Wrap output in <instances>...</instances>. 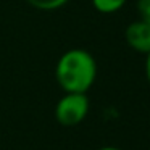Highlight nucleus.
Segmentation results:
<instances>
[{"instance_id":"20e7f679","label":"nucleus","mask_w":150,"mask_h":150,"mask_svg":"<svg viewBox=\"0 0 150 150\" xmlns=\"http://www.w3.org/2000/svg\"><path fill=\"white\" fill-rule=\"evenodd\" d=\"M127 0H92V5L98 13L103 15H111L120 11L126 5Z\"/></svg>"},{"instance_id":"0eeeda50","label":"nucleus","mask_w":150,"mask_h":150,"mask_svg":"<svg viewBox=\"0 0 150 150\" xmlns=\"http://www.w3.org/2000/svg\"><path fill=\"white\" fill-rule=\"evenodd\" d=\"M145 76H147V81L150 84V52L145 53Z\"/></svg>"},{"instance_id":"f257e3e1","label":"nucleus","mask_w":150,"mask_h":150,"mask_svg":"<svg viewBox=\"0 0 150 150\" xmlns=\"http://www.w3.org/2000/svg\"><path fill=\"white\" fill-rule=\"evenodd\" d=\"M55 79L63 92L87 94L97 79V62L87 50L69 49L57 62Z\"/></svg>"},{"instance_id":"1a4fd4ad","label":"nucleus","mask_w":150,"mask_h":150,"mask_svg":"<svg viewBox=\"0 0 150 150\" xmlns=\"http://www.w3.org/2000/svg\"><path fill=\"white\" fill-rule=\"evenodd\" d=\"M140 20H142V18H140ZM144 21H147V23H149V26H150V18H149V20H144Z\"/></svg>"},{"instance_id":"39448f33","label":"nucleus","mask_w":150,"mask_h":150,"mask_svg":"<svg viewBox=\"0 0 150 150\" xmlns=\"http://www.w3.org/2000/svg\"><path fill=\"white\" fill-rule=\"evenodd\" d=\"M26 2L36 10L52 11V10H58V8L65 7L69 0H26Z\"/></svg>"},{"instance_id":"6e6552de","label":"nucleus","mask_w":150,"mask_h":150,"mask_svg":"<svg viewBox=\"0 0 150 150\" xmlns=\"http://www.w3.org/2000/svg\"><path fill=\"white\" fill-rule=\"evenodd\" d=\"M97 150H123V149H118V147H100Z\"/></svg>"},{"instance_id":"423d86ee","label":"nucleus","mask_w":150,"mask_h":150,"mask_svg":"<svg viewBox=\"0 0 150 150\" xmlns=\"http://www.w3.org/2000/svg\"><path fill=\"white\" fill-rule=\"evenodd\" d=\"M136 8L142 20H149L150 18V0H137Z\"/></svg>"},{"instance_id":"7ed1b4c3","label":"nucleus","mask_w":150,"mask_h":150,"mask_svg":"<svg viewBox=\"0 0 150 150\" xmlns=\"http://www.w3.org/2000/svg\"><path fill=\"white\" fill-rule=\"evenodd\" d=\"M126 44L137 53H149L150 52V26L144 20H136L126 28L124 31Z\"/></svg>"},{"instance_id":"f03ea898","label":"nucleus","mask_w":150,"mask_h":150,"mask_svg":"<svg viewBox=\"0 0 150 150\" xmlns=\"http://www.w3.org/2000/svg\"><path fill=\"white\" fill-rule=\"evenodd\" d=\"M89 97L87 94H81V92H65L63 97L57 102L55 105V120L58 124L65 127L78 126L79 123L86 120L89 113Z\"/></svg>"}]
</instances>
